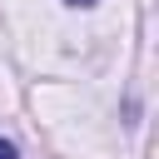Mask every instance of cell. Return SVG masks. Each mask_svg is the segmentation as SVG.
I'll list each match as a JSON object with an SVG mask.
<instances>
[{"label":"cell","instance_id":"2","mask_svg":"<svg viewBox=\"0 0 159 159\" xmlns=\"http://www.w3.org/2000/svg\"><path fill=\"white\" fill-rule=\"evenodd\" d=\"M65 5H75V10H89V5H94V0H65Z\"/></svg>","mask_w":159,"mask_h":159},{"label":"cell","instance_id":"1","mask_svg":"<svg viewBox=\"0 0 159 159\" xmlns=\"http://www.w3.org/2000/svg\"><path fill=\"white\" fill-rule=\"evenodd\" d=\"M0 159H20V149H15L10 139H0Z\"/></svg>","mask_w":159,"mask_h":159}]
</instances>
